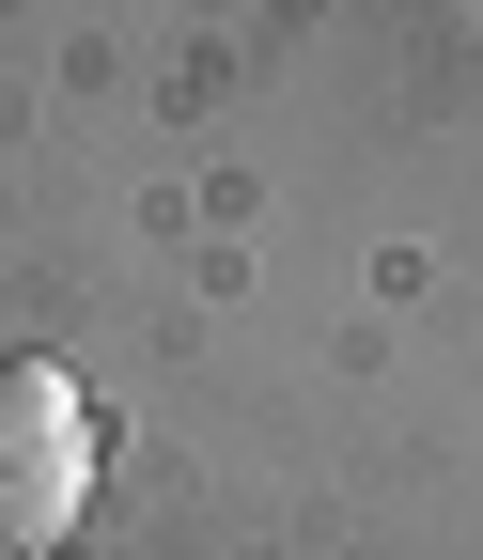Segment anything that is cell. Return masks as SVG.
<instances>
[{"label": "cell", "instance_id": "1", "mask_svg": "<svg viewBox=\"0 0 483 560\" xmlns=\"http://www.w3.org/2000/svg\"><path fill=\"white\" fill-rule=\"evenodd\" d=\"M94 499V405L62 389L47 359H0V560L62 545Z\"/></svg>", "mask_w": 483, "mask_h": 560}]
</instances>
